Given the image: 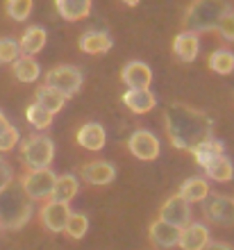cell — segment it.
I'll return each mask as SVG.
<instances>
[{
  "label": "cell",
  "instance_id": "14",
  "mask_svg": "<svg viewBox=\"0 0 234 250\" xmlns=\"http://www.w3.org/2000/svg\"><path fill=\"white\" fill-rule=\"evenodd\" d=\"M75 141H78L85 150H91V152H98L105 148V141H107V132L100 123L91 121V123H85L82 127L78 130L75 134Z\"/></svg>",
  "mask_w": 234,
  "mask_h": 250
},
{
  "label": "cell",
  "instance_id": "36",
  "mask_svg": "<svg viewBox=\"0 0 234 250\" xmlns=\"http://www.w3.org/2000/svg\"><path fill=\"white\" fill-rule=\"evenodd\" d=\"M0 232H2V225H0Z\"/></svg>",
  "mask_w": 234,
  "mask_h": 250
},
{
  "label": "cell",
  "instance_id": "2",
  "mask_svg": "<svg viewBox=\"0 0 234 250\" xmlns=\"http://www.w3.org/2000/svg\"><path fill=\"white\" fill-rule=\"evenodd\" d=\"M232 9L230 2L223 0H195L187 7L182 16V32H209L218 27V21Z\"/></svg>",
  "mask_w": 234,
  "mask_h": 250
},
{
  "label": "cell",
  "instance_id": "33",
  "mask_svg": "<svg viewBox=\"0 0 234 250\" xmlns=\"http://www.w3.org/2000/svg\"><path fill=\"white\" fill-rule=\"evenodd\" d=\"M216 32L221 34L225 41H232L234 43V9H230L221 21H218V27H216Z\"/></svg>",
  "mask_w": 234,
  "mask_h": 250
},
{
  "label": "cell",
  "instance_id": "5",
  "mask_svg": "<svg viewBox=\"0 0 234 250\" xmlns=\"http://www.w3.org/2000/svg\"><path fill=\"white\" fill-rule=\"evenodd\" d=\"M82 82H85L82 71L73 64H59L43 75V84L55 89V91L66 96V98L75 96V93L82 89Z\"/></svg>",
  "mask_w": 234,
  "mask_h": 250
},
{
  "label": "cell",
  "instance_id": "7",
  "mask_svg": "<svg viewBox=\"0 0 234 250\" xmlns=\"http://www.w3.org/2000/svg\"><path fill=\"white\" fill-rule=\"evenodd\" d=\"M202 214L214 225H232L234 223V198L223 193H209L202 203Z\"/></svg>",
  "mask_w": 234,
  "mask_h": 250
},
{
  "label": "cell",
  "instance_id": "34",
  "mask_svg": "<svg viewBox=\"0 0 234 250\" xmlns=\"http://www.w3.org/2000/svg\"><path fill=\"white\" fill-rule=\"evenodd\" d=\"M14 182V171L12 166H9V162H5V159L0 157V193L7 189V187Z\"/></svg>",
  "mask_w": 234,
  "mask_h": 250
},
{
  "label": "cell",
  "instance_id": "31",
  "mask_svg": "<svg viewBox=\"0 0 234 250\" xmlns=\"http://www.w3.org/2000/svg\"><path fill=\"white\" fill-rule=\"evenodd\" d=\"M86 230H89V218L82 214V211H73L71 218H68V223H66V234L71 239H82L86 234Z\"/></svg>",
  "mask_w": 234,
  "mask_h": 250
},
{
  "label": "cell",
  "instance_id": "21",
  "mask_svg": "<svg viewBox=\"0 0 234 250\" xmlns=\"http://www.w3.org/2000/svg\"><path fill=\"white\" fill-rule=\"evenodd\" d=\"M177 196L184 198L189 205L191 203H205L209 198V185L207 180L200 178V175H193V178H187L177 191Z\"/></svg>",
  "mask_w": 234,
  "mask_h": 250
},
{
  "label": "cell",
  "instance_id": "10",
  "mask_svg": "<svg viewBox=\"0 0 234 250\" xmlns=\"http://www.w3.org/2000/svg\"><path fill=\"white\" fill-rule=\"evenodd\" d=\"M128 148L137 159L141 162H155L159 157V139L150 130H137L132 132V137L128 139Z\"/></svg>",
  "mask_w": 234,
  "mask_h": 250
},
{
  "label": "cell",
  "instance_id": "19",
  "mask_svg": "<svg viewBox=\"0 0 234 250\" xmlns=\"http://www.w3.org/2000/svg\"><path fill=\"white\" fill-rule=\"evenodd\" d=\"M46 41H48L46 30H43L41 25H32V27H27L25 32L21 34L19 48H21V53L23 55L32 57V55L41 53V50L46 48Z\"/></svg>",
  "mask_w": 234,
  "mask_h": 250
},
{
  "label": "cell",
  "instance_id": "11",
  "mask_svg": "<svg viewBox=\"0 0 234 250\" xmlns=\"http://www.w3.org/2000/svg\"><path fill=\"white\" fill-rule=\"evenodd\" d=\"M121 80L123 84L130 89V91H146L152 82V71H150L148 64L134 60V62H128L121 71Z\"/></svg>",
  "mask_w": 234,
  "mask_h": 250
},
{
  "label": "cell",
  "instance_id": "28",
  "mask_svg": "<svg viewBox=\"0 0 234 250\" xmlns=\"http://www.w3.org/2000/svg\"><path fill=\"white\" fill-rule=\"evenodd\" d=\"M19 130L0 112V152H9L14 146H19Z\"/></svg>",
  "mask_w": 234,
  "mask_h": 250
},
{
  "label": "cell",
  "instance_id": "17",
  "mask_svg": "<svg viewBox=\"0 0 234 250\" xmlns=\"http://www.w3.org/2000/svg\"><path fill=\"white\" fill-rule=\"evenodd\" d=\"M198 50H200L198 34H193V32H180L175 39H173V55H175L180 62H184V64L195 62Z\"/></svg>",
  "mask_w": 234,
  "mask_h": 250
},
{
  "label": "cell",
  "instance_id": "26",
  "mask_svg": "<svg viewBox=\"0 0 234 250\" xmlns=\"http://www.w3.org/2000/svg\"><path fill=\"white\" fill-rule=\"evenodd\" d=\"M191 155L195 157V164L205 168V166L212 164L216 157L225 155V146H223V141H218V139H209L207 144H202V146H198L195 150H191Z\"/></svg>",
  "mask_w": 234,
  "mask_h": 250
},
{
  "label": "cell",
  "instance_id": "4",
  "mask_svg": "<svg viewBox=\"0 0 234 250\" xmlns=\"http://www.w3.org/2000/svg\"><path fill=\"white\" fill-rule=\"evenodd\" d=\"M21 159L25 164V171H43L50 168L55 159V141L46 134L27 137L21 144Z\"/></svg>",
  "mask_w": 234,
  "mask_h": 250
},
{
  "label": "cell",
  "instance_id": "30",
  "mask_svg": "<svg viewBox=\"0 0 234 250\" xmlns=\"http://www.w3.org/2000/svg\"><path fill=\"white\" fill-rule=\"evenodd\" d=\"M32 9H34L32 0H7L5 2V14L12 21H19V23L30 19Z\"/></svg>",
  "mask_w": 234,
  "mask_h": 250
},
{
  "label": "cell",
  "instance_id": "1",
  "mask_svg": "<svg viewBox=\"0 0 234 250\" xmlns=\"http://www.w3.org/2000/svg\"><path fill=\"white\" fill-rule=\"evenodd\" d=\"M166 137L177 150H195L198 146L214 139V119L202 109L184 103H173L164 109Z\"/></svg>",
  "mask_w": 234,
  "mask_h": 250
},
{
  "label": "cell",
  "instance_id": "12",
  "mask_svg": "<svg viewBox=\"0 0 234 250\" xmlns=\"http://www.w3.org/2000/svg\"><path fill=\"white\" fill-rule=\"evenodd\" d=\"M80 175L85 182L93 187H105L111 185L114 178H116V166L111 162H105V159H96V162H86L82 168H80Z\"/></svg>",
  "mask_w": 234,
  "mask_h": 250
},
{
  "label": "cell",
  "instance_id": "27",
  "mask_svg": "<svg viewBox=\"0 0 234 250\" xmlns=\"http://www.w3.org/2000/svg\"><path fill=\"white\" fill-rule=\"evenodd\" d=\"M209 71L218 73V75H230L234 71V53L228 48H218L207 57Z\"/></svg>",
  "mask_w": 234,
  "mask_h": 250
},
{
  "label": "cell",
  "instance_id": "25",
  "mask_svg": "<svg viewBox=\"0 0 234 250\" xmlns=\"http://www.w3.org/2000/svg\"><path fill=\"white\" fill-rule=\"evenodd\" d=\"M12 73L19 82H34V80L41 75V68H39V64H37L34 57L21 55L19 60L12 64Z\"/></svg>",
  "mask_w": 234,
  "mask_h": 250
},
{
  "label": "cell",
  "instance_id": "13",
  "mask_svg": "<svg viewBox=\"0 0 234 250\" xmlns=\"http://www.w3.org/2000/svg\"><path fill=\"white\" fill-rule=\"evenodd\" d=\"M180 232L182 230H177L173 225L164 223L162 218H157V221L150 223L148 237H150V241H152V246H157V248H162V250H169L180 244Z\"/></svg>",
  "mask_w": 234,
  "mask_h": 250
},
{
  "label": "cell",
  "instance_id": "29",
  "mask_svg": "<svg viewBox=\"0 0 234 250\" xmlns=\"http://www.w3.org/2000/svg\"><path fill=\"white\" fill-rule=\"evenodd\" d=\"M25 119L30 121V125L37 127V130H48L52 125V119H55V116H52L50 112H46L43 107H39L37 103H30L25 109Z\"/></svg>",
  "mask_w": 234,
  "mask_h": 250
},
{
  "label": "cell",
  "instance_id": "35",
  "mask_svg": "<svg viewBox=\"0 0 234 250\" xmlns=\"http://www.w3.org/2000/svg\"><path fill=\"white\" fill-rule=\"evenodd\" d=\"M205 250H234V248L230 244H225V241H209L205 246Z\"/></svg>",
  "mask_w": 234,
  "mask_h": 250
},
{
  "label": "cell",
  "instance_id": "6",
  "mask_svg": "<svg viewBox=\"0 0 234 250\" xmlns=\"http://www.w3.org/2000/svg\"><path fill=\"white\" fill-rule=\"evenodd\" d=\"M55 180L57 175L50 168H43V171H25L19 178V185L30 200H48L55 189Z\"/></svg>",
  "mask_w": 234,
  "mask_h": 250
},
{
  "label": "cell",
  "instance_id": "20",
  "mask_svg": "<svg viewBox=\"0 0 234 250\" xmlns=\"http://www.w3.org/2000/svg\"><path fill=\"white\" fill-rule=\"evenodd\" d=\"M78 191H80L78 175H73V173H64V175H57V180H55V189H52L50 200L68 205L73 198L78 196Z\"/></svg>",
  "mask_w": 234,
  "mask_h": 250
},
{
  "label": "cell",
  "instance_id": "8",
  "mask_svg": "<svg viewBox=\"0 0 234 250\" xmlns=\"http://www.w3.org/2000/svg\"><path fill=\"white\" fill-rule=\"evenodd\" d=\"M159 218H162L164 223L177 228V230H184L191 223V205L184 198L177 196V193L175 196H169L164 200L162 207H159Z\"/></svg>",
  "mask_w": 234,
  "mask_h": 250
},
{
  "label": "cell",
  "instance_id": "3",
  "mask_svg": "<svg viewBox=\"0 0 234 250\" xmlns=\"http://www.w3.org/2000/svg\"><path fill=\"white\" fill-rule=\"evenodd\" d=\"M32 218V200L23 193L19 182H12L0 193V225L2 230H21Z\"/></svg>",
  "mask_w": 234,
  "mask_h": 250
},
{
  "label": "cell",
  "instance_id": "24",
  "mask_svg": "<svg viewBox=\"0 0 234 250\" xmlns=\"http://www.w3.org/2000/svg\"><path fill=\"white\" fill-rule=\"evenodd\" d=\"M205 175L214 182H230L234 178V164L228 155H221L216 157L212 164L205 166Z\"/></svg>",
  "mask_w": 234,
  "mask_h": 250
},
{
  "label": "cell",
  "instance_id": "16",
  "mask_svg": "<svg viewBox=\"0 0 234 250\" xmlns=\"http://www.w3.org/2000/svg\"><path fill=\"white\" fill-rule=\"evenodd\" d=\"M209 228L205 223H189L182 232H180V248L182 250H205L209 244Z\"/></svg>",
  "mask_w": 234,
  "mask_h": 250
},
{
  "label": "cell",
  "instance_id": "22",
  "mask_svg": "<svg viewBox=\"0 0 234 250\" xmlns=\"http://www.w3.org/2000/svg\"><path fill=\"white\" fill-rule=\"evenodd\" d=\"M55 9L64 21H82L91 14V0H57Z\"/></svg>",
  "mask_w": 234,
  "mask_h": 250
},
{
  "label": "cell",
  "instance_id": "9",
  "mask_svg": "<svg viewBox=\"0 0 234 250\" xmlns=\"http://www.w3.org/2000/svg\"><path fill=\"white\" fill-rule=\"evenodd\" d=\"M71 207L64 203H55V200H46V203L41 205L39 209V221L41 225L46 228L48 232H59L66 230V223H68V218H71Z\"/></svg>",
  "mask_w": 234,
  "mask_h": 250
},
{
  "label": "cell",
  "instance_id": "18",
  "mask_svg": "<svg viewBox=\"0 0 234 250\" xmlns=\"http://www.w3.org/2000/svg\"><path fill=\"white\" fill-rule=\"evenodd\" d=\"M121 100L132 114H148L157 107V96L150 89H146V91H130L128 89Z\"/></svg>",
  "mask_w": 234,
  "mask_h": 250
},
{
  "label": "cell",
  "instance_id": "32",
  "mask_svg": "<svg viewBox=\"0 0 234 250\" xmlns=\"http://www.w3.org/2000/svg\"><path fill=\"white\" fill-rule=\"evenodd\" d=\"M21 57V48L16 39L0 37V64H14Z\"/></svg>",
  "mask_w": 234,
  "mask_h": 250
},
{
  "label": "cell",
  "instance_id": "23",
  "mask_svg": "<svg viewBox=\"0 0 234 250\" xmlns=\"http://www.w3.org/2000/svg\"><path fill=\"white\" fill-rule=\"evenodd\" d=\"M34 103L39 107H43L46 112H50L52 116L62 109V107L66 105V96H62V93H57L55 89H50V86L41 84L37 91H34Z\"/></svg>",
  "mask_w": 234,
  "mask_h": 250
},
{
  "label": "cell",
  "instance_id": "15",
  "mask_svg": "<svg viewBox=\"0 0 234 250\" xmlns=\"http://www.w3.org/2000/svg\"><path fill=\"white\" fill-rule=\"evenodd\" d=\"M114 46V39L109 37V32L105 30H89V32H82L78 41V48L86 55H103L107 50H111Z\"/></svg>",
  "mask_w": 234,
  "mask_h": 250
}]
</instances>
